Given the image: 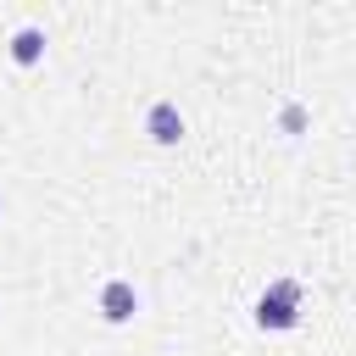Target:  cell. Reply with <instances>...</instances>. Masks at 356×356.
I'll return each mask as SVG.
<instances>
[{"label":"cell","instance_id":"obj_1","mask_svg":"<svg viewBox=\"0 0 356 356\" xmlns=\"http://www.w3.org/2000/svg\"><path fill=\"white\" fill-rule=\"evenodd\" d=\"M295 323H300V284H295V278H273V284L261 289V300H256V328L289 334Z\"/></svg>","mask_w":356,"mask_h":356},{"label":"cell","instance_id":"obj_2","mask_svg":"<svg viewBox=\"0 0 356 356\" xmlns=\"http://www.w3.org/2000/svg\"><path fill=\"white\" fill-rule=\"evenodd\" d=\"M95 306H100L106 323H134V312H139V289H134V278H106Z\"/></svg>","mask_w":356,"mask_h":356},{"label":"cell","instance_id":"obj_3","mask_svg":"<svg viewBox=\"0 0 356 356\" xmlns=\"http://www.w3.org/2000/svg\"><path fill=\"white\" fill-rule=\"evenodd\" d=\"M145 134H150L156 145H178V139H184V111H178V100H150Z\"/></svg>","mask_w":356,"mask_h":356},{"label":"cell","instance_id":"obj_4","mask_svg":"<svg viewBox=\"0 0 356 356\" xmlns=\"http://www.w3.org/2000/svg\"><path fill=\"white\" fill-rule=\"evenodd\" d=\"M11 61H17V67H33V61H44V28L22 22V28L11 33Z\"/></svg>","mask_w":356,"mask_h":356},{"label":"cell","instance_id":"obj_5","mask_svg":"<svg viewBox=\"0 0 356 356\" xmlns=\"http://www.w3.org/2000/svg\"><path fill=\"white\" fill-rule=\"evenodd\" d=\"M278 128H284V134H300V128H306V106H284V111H278Z\"/></svg>","mask_w":356,"mask_h":356}]
</instances>
